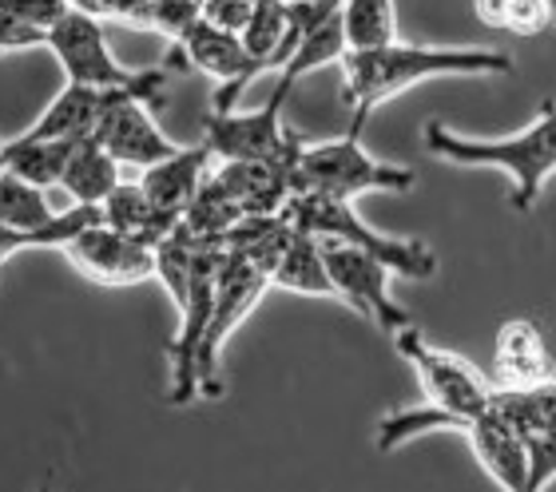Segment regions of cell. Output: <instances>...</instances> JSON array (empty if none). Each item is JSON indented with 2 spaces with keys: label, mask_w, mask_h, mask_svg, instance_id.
<instances>
[{
  "label": "cell",
  "mask_w": 556,
  "mask_h": 492,
  "mask_svg": "<svg viewBox=\"0 0 556 492\" xmlns=\"http://www.w3.org/2000/svg\"><path fill=\"white\" fill-rule=\"evenodd\" d=\"M9 172V155H4V143H0V175Z\"/></svg>",
  "instance_id": "cell-29"
},
{
  "label": "cell",
  "mask_w": 556,
  "mask_h": 492,
  "mask_svg": "<svg viewBox=\"0 0 556 492\" xmlns=\"http://www.w3.org/2000/svg\"><path fill=\"white\" fill-rule=\"evenodd\" d=\"M282 108L267 103L258 112H211L203 119V143L227 163H282L302 151L299 136L282 127Z\"/></svg>",
  "instance_id": "cell-9"
},
{
  "label": "cell",
  "mask_w": 556,
  "mask_h": 492,
  "mask_svg": "<svg viewBox=\"0 0 556 492\" xmlns=\"http://www.w3.org/2000/svg\"><path fill=\"white\" fill-rule=\"evenodd\" d=\"M104 223L112 230H119V235H128V239L148 242V247H160L179 227V218H167L163 211L151 206V199L143 195L139 184H119L104 199Z\"/></svg>",
  "instance_id": "cell-18"
},
{
  "label": "cell",
  "mask_w": 556,
  "mask_h": 492,
  "mask_svg": "<svg viewBox=\"0 0 556 492\" xmlns=\"http://www.w3.org/2000/svg\"><path fill=\"white\" fill-rule=\"evenodd\" d=\"M465 437H469V445H473L481 469H485L501 489L525 492V481H529V445H525L521 433H513L497 413H481V417L465 429Z\"/></svg>",
  "instance_id": "cell-15"
},
{
  "label": "cell",
  "mask_w": 556,
  "mask_h": 492,
  "mask_svg": "<svg viewBox=\"0 0 556 492\" xmlns=\"http://www.w3.org/2000/svg\"><path fill=\"white\" fill-rule=\"evenodd\" d=\"M179 56H184L187 68L207 72L211 80H219V92L211 100V112H235L239 96L247 92V84L258 80L255 76V60L243 48V40L227 28L211 21H199L187 28V36L179 40Z\"/></svg>",
  "instance_id": "cell-10"
},
{
  "label": "cell",
  "mask_w": 556,
  "mask_h": 492,
  "mask_svg": "<svg viewBox=\"0 0 556 492\" xmlns=\"http://www.w3.org/2000/svg\"><path fill=\"white\" fill-rule=\"evenodd\" d=\"M40 492H52V489H40Z\"/></svg>",
  "instance_id": "cell-31"
},
{
  "label": "cell",
  "mask_w": 556,
  "mask_h": 492,
  "mask_svg": "<svg viewBox=\"0 0 556 492\" xmlns=\"http://www.w3.org/2000/svg\"><path fill=\"white\" fill-rule=\"evenodd\" d=\"M255 9H258V0H203V21L219 24V28L239 36L247 24H251Z\"/></svg>",
  "instance_id": "cell-26"
},
{
  "label": "cell",
  "mask_w": 556,
  "mask_h": 492,
  "mask_svg": "<svg viewBox=\"0 0 556 492\" xmlns=\"http://www.w3.org/2000/svg\"><path fill=\"white\" fill-rule=\"evenodd\" d=\"M346 52H350V48H346V28H342V12H334V16H330V21H323L318 28L302 33L299 48L290 52V60L282 64V72H278V84H275V96H270V103H278V108H282L302 76H311V72L326 68V64H342V56H346Z\"/></svg>",
  "instance_id": "cell-17"
},
{
  "label": "cell",
  "mask_w": 556,
  "mask_h": 492,
  "mask_svg": "<svg viewBox=\"0 0 556 492\" xmlns=\"http://www.w3.org/2000/svg\"><path fill=\"white\" fill-rule=\"evenodd\" d=\"M203 21V0H148L143 12H139V28H155L167 40H184L191 24Z\"/></svg>",
  "instance_id": "cell-24"
},
{
  "label": "cell",
  "mask_w": 556,
  "mask_h": 492,
  "mask_svg": "<svg viewBox=\"0 0 556 492\" xmlns=\"http://www.w3.org/2000/svg\"><path fill=\"white\" fill-rule=\"evenodd\" d=\"M116 92H96V88H76L68 84L45 112L36 115L33 127L16 139H92L96 124Z\"/></svg>",
  "instance_id": "cell-16"
},
{
  "label": "cell",
  "mask_w": 556,
  "mask_h": 492,
  "mask_svg": "<svg viewBox=\"0 0 556 492\" xmlns=\"http://www.w3.org/2000/svg\"><path fill=\"white\" fill-rule=\"evenodd\" d=\"M513 72L509 52L501 48H426V45H386L374 52H346L342 56V76H346V92L342 100L350 103V131L358 136L366 115L394 100L421 80H438V76H505Z\"/></svg>",
  "instance_id": "cell-1"
},
{
  "label": "cell",
  "mask_w": 556,
  "mask_h": 492,
  "mask_svg": "<svg viewBox=\"0 0 556 492\" xmlns=\"http://www.w3.org/2000/svg\"><path fill=\"white\" fill-rule=\"evenodd\" d=\"M525 445H529V481H525V492H545L556 481V433L525 437Z\"/></svg>",
  "instance_id": "cell-25"
},
{
  "label": "cell",
  "mask_w": 556,
  "mask_h": 492,
  "mask_svg": "<svg viewBox=\"0 0 556 492\" xmlns=\"http://www.w3.org/2000/svg\"><path fill=\"white\" fill-rule=\"evenodd\" d=\"M207 163H211L207 143H203V148H179L172 160L155 163V167H143L139 187H143V195L151 199L155 211L184 223V215L191 211V203H195V195L203 191V184H207V179H203V175H207Z\"/></svg>",
  "instance_id": "cell-14"
},
{
  "label": "cell",
  "mask_w": 556,
  "mask_h": 492,
  "mask_svg": "<svg viewBox=\"0 0 556 492\" xmlns=\"http://www.w3.org/2000/svg\"><path fill=\"white\" fill-rule=\"evenodd\" d=\"M72 0H0V56L21 48H45L48 28Z\"/></svg>",
  "instance_id": "cell-21"
},
{
  "label": "cell",
  "mask_w": 556,
  "mask_h": 492,
  "mask_svg": "<svg viewBox=\"0 0 556 492\" xmlns=\"http://www.w3.org/2000/svg\"><path fill=\"white\" fill-rule=\"evenodd\" d=\"M92 139L116 163H131V167H155V163L172 160L179 151L172 139L163 136V127L155 124V108H148V103L128 92L112 96Z\"/></svg>",
  "instance_id": "cell-12"
},
{
  "label": "cell",
  "mask_w": 556,
  "mask_h": 492,
  "mask_svg": "<svg viewBox=\"0 0 556 492\" xmlns=\"http://www.w3.org/2000/svg\"><path fill=\"white\" fill-rule=\"evenodd\" d=\"M287 218L299 230L314 235V239H338L350 242L358 251L382 258L394 275L402 278H433L438 275V254L429 251L421 239H394V235H382L374 230L370 223H362V215L342 199H326V195H294L287 206Z\"/></svg>",
  "instance_id": "cell-5"
},
{
  "label": "cell",
  "mask_w": 556,
  "mask_h": 492,
  "mask_svg": "<svg viewBox=\"0 0 556 492\" xmlns=\"http://www.w3.org/2000/svg\"><path fill=\"white\" fill-rule=\"evenodd\" d=\"M45 48L56 56L68 84L76 88H96V92H128L148 108H163V84L167 68H124L116 52L108 48L104 21L96 12L68 4L60 21L48 28Z\"/></svg>",
  "instance_id": "cell-3"
},
{
  "label": "cell",
  "mask_w": 556,
  "mask_h": 492,
  "mask_svg": "<svg viewBox=\"0 0 556 492\" xmlns=\"http://www.w3.org/2000/svg\"><path fill=\"white\" fill-rule=\"evenodd\" d=\"M80 143L84 139H12V143H4L9 172L21 175L24 184L40 187V191L60 187Z\"/></svg>",
  "instance_id": "cell-20"
},
{
  "label": "cell",
  "mask_w": 556,
  "mask_h": 492,
  "mask_svg": "<svg viewBox=\"0 0 556 492\" xmlns=\"http://www.w3.org/2000/svg\"><path fill=\"white\" fill-rule=\"evenodd\" d=\"M394 345H397V354L417 369V381H421V390H426V401L450 417L453 429L465 433L481 413H489V401H493L497 386H489V381L477 374V366H469L465 357L445 354L438 345H429L414 326L394 333Z\"/></svg>",
  "instance_id": "cell-6"
},
{
  "label": "cell",
  "mask_w": 556,
  "mask_h": 492,
  "mask_svg": "<svg viewBox=\"0 0 556 492\" xmlns=\"http://www.w3.org/2000/svg\"><path fill=\"white\" fill-rule=\"evenodd\" d=\"M323 242V258H326V275L334 282L338 302H346L350 310H358L362 318H370L382 333H402L409 321V314L402 310V302H394L390 294V278L394 270L374 258V254L350 247V242L338 239H318Z\"/></svg>",
  "instance_id": "cell-7"
},
{
  "label": "cell",
  "mask_w": 556,
  "mask_h": 492,
  "mask_svg": "<svg viewBox=\"0 0 556 492\" xmlns=\"http://www.w3.org/2000/svg\"><path fill=\"white\" fill-rule=\"evenodd\" d=\"M509 9L513 0H473L477 21L489 24V28H509Z\"/></svg>",
  "instance_id": "cell-28"
},
{
  "label": "cell",
  "mask_w": 556,
  "mask_h": 492,
  "mask_svg": "<svg viewBox=\"0 0 556 492\" xmlns=\"http://www.w3.org/2000/svg\"><path fill=\"white\" fill-rule=\"evenodd\" d=\"M548 24H553V12H548L545 0H513V9H509V33H517V36H536V33H545Z\"/></svg>",
  "instance_id": "cell-27"
},
{
  "label": "cell",
  "mask_w": 556,
  "mask_h": 492,
  "mask_svg": "<svg viewBox=\"0 0 556 492\" xmlns=\"http://www.w3.org/2000/svg\"><path fill=\"white\" fill-rule=\"evenodd\" d=\"M270 287L290 290V294L338 298L334 282H330V275H326L323 242L294 227V239L287 242V251H282V258H278L275 275H270Z\"/></svg>",
  "instance_id": "cell-19"
},
{
  "label": "cell",
  "mask_w": 556,
  "mask_h": 492,
  "mask_svg": "<svg viewBox=\"0 0 556 492\" xmlns=\"http://www.w3.org/2000/svg\"><path fill=\"white\" fill-rule=\"evenodd\" d=\"M548 4V12H553V24H556V0H545Z\"/></svg>",
  "instance_id": "cell-30"
},
{
  "label": "cell",
  "mask_w": 556,
  "mask_h": 492,
  "mask_svg": "<svg viewBox=\"0 0 556 492\" xmlns=\"http://www.w3.org/2000/svg\"><path fill=\"white\" fill-rule=\"evenodd\" d=\"M342 28H346L350 52L397 45L394 0H342Z\"/></svg>",
  "instance_id": "cell-23"
},
{
  "label": "cell",
  "mask_w": 556,
  "mask_h": 492,
  "mask_svg": "<svg viewBox=\"0 0 556 492\" xmlns=\"http://www.w3.org/2000/svg\"><path fill=\"white\" fill-rule=\"evenodd\" d=\"M426 148L457 167H501L513 184V211L529 215L541 203L548 175H556V100L541 103L533 124L505 139H469L445 124L426 127Z\"/></svg>",
  "instance_id": "cell-2"
},
{
  "label": "cell",
  "mask_w": 556,
  "mask_h": 492,
  "mask_svg": "<svg viewBox=\"0 0 556 492\" xmlns=\"http://www.w3.org/2000/svg\"><path fill=\"white\" fill-rule=\"evenodd\" d=\"M417 175L397 163L374 160L358 136L326 139L299 151L294 163V195H326L354 203L366 191H409Z\"/></svg>",
  "instance_id": "cell-4"
},
{
  "label": "cell",
  "mask_w": 556,
  "mask_h": 492,
  "mask_svg": "<svg viewBox=\"0 0 556 492\" xmlns=\"http://www.w3.org/2000/svg\"><path fill=\"white\" fill-rule=\"evenodd\" d=\"M64 254L80 275L104 282V287H136L155 275V247L128 239L108 223L80 230L76 239L64 242Z\"/></svg>",
  "instance_id": "cell-11"
},
{
  "label": "cell",
  "mask_w": 556,
  "mask_h": 492,
  "mask_svg": "<svg viewBox=\"0 0 556 492\" xmlns=\"http://www.w3.org/2000/svg\"><path fill=\"white\" fill-rule=\"evenodd\" d=\"M124 184L119 179V163L108 155L96 139H84L80 151L72 155L68 172H64V191L80 206H104V199Z\"/></svg>",
  "instance_id": "cell-22"
},
{
  "label": "cell",
  "mask_w": 556,
  "mask_h": 492,
  "mask_svg": "<svg viewBox=\"0 0 556 492\" xmlns=\"http://www.w3.org/2000/svg\"><path fill=\"white\" fill-rule=\"evenodd\" d=\"M493 374H497V390H533V386L553 381V354L536 321L517 318L501 326Z\"/></svg>",
  "instance_id": "cell-13"
},
{
  "label": "cell",
  "mask_w": 556,
  "mask_h": 492,
  "mask_svg": "<svg viewBox=\"0 0 556 492\" xmlns=\"http://www.w3.org/2000/svg\"><path fill=\"white\" fill-rule=\"evenodd\" d=\"M270 287V275L258 263H251L247 254L227 251L219 270V287H215V310H211V326L207 338H203V350H199V366H195V386L199 398H215L219 393V357L223 345L231 338V330L251 314L263 290Z\"/></svg>",
  "instance_id": "cell-8"
}]
</instances>
